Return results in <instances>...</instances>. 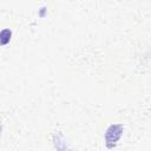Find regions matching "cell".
I'll return each mask as SVG.
<instances>
[{
  "instance_id": "obj_1",
  "label": "cell",
  "mask_w": 151,
  "mask_h": 151,
  "mask_svg": "<svg viewBox=\"0 0 151 151\" xmlns=\"http://www.w3.org/2000/svg\"><path fill=\"white\" fill-rule=\"evenodd\" d=\"M122 132H123L122 125H111V126L106 130L105 139H106V143L109 144V146H112V145L116 144V142L120 138Z\"/></svg>"
}]
</instances>
